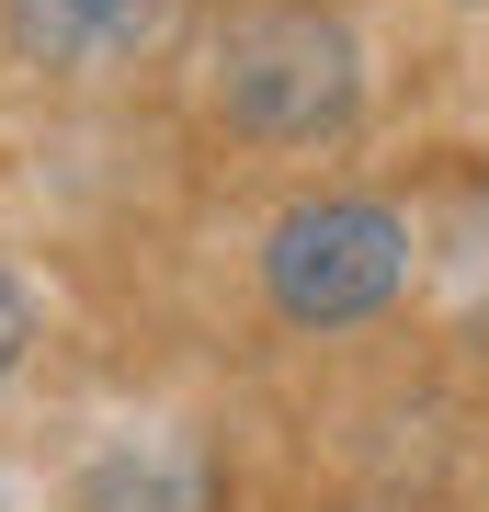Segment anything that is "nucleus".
<instances>
[{
	"instance_id": "nucleus-1",
	"label": "nucleus",
	"mask_w": 489,
	"mask_h": 512,
	"mask_svg": "<svg viewBox=\"0 0 489 512\" xmlns=\"http://www.w3.org/2000/svg\"><path fill=\"white\" fill-rule=\"evenodd\" d=\"M194 92L239 148L308 160V148H342L364 126V35L330 0H239L205 35Z\"/></svg>"
},
{
	"instance_id": "nucleus-2",
	"label": "nucleus",
	"mask_w": 489,
	"mask_h": 512,
	"mask_svg": "<svg viewBox=\"0 0 489 512\" xmlns=\"http://www.w3.org/2000/svg\"><path fill=\"white\" fill-rule=\"evenodd\" d=\"M251 274H262L273 330H296V342H342V330H376L421 285V228H410L399 194L330 183V194H296L285 217L262 228Z\"/></svg>"
},
{
	"instance_id": "nucleus-3",
	"label": "nucleus",
	"mask_w": 489,
	"mask_h": 512,
	"mask_svg": "<svg viewBox=\"0 0 489 512\" xmlns=\"http://www.w3.org/2000/svg\"><path fill=\"white\" fill-rule=\"evenodd\" d=\"M182 0H0V57L46 92H103L171 46Z\"/></svg>"
},
{
	"instance_id": "nucleus-4",
	"label": "nucleus",
	"mask_w": 489,
	"mask_h": 512,
	"mask_svg": "<svg viewBox=\"0 0 489 512\" xmlns=\"http://www.w3.org/2000/svg\"><path fill=\"white\" fill-rule=\"evenodd\" d=\"M217 501H228L217 456L182 433H126L69 478V512H217Z\"/></svg>"
},
{
	"instance_id": "nucleus-5",
	"label": "nucleus",
	"mask_w": 489,
	"mask_h": 512,
	"mask_svg": "<svg viewBox=\"0 0 489 512\" xmlns=\"http://www.w3.org/2000/svg\"><path fill=\"white\" fill-rule=\"evenodd\" d=\"M23 365H35V296H23L12 274H0V387H12Z\"/></svg>"
},
{
	"instance_id": "nucleus-6",
	"label": "nucleus",
	"mask_w": 489,
	"mask_h": 512,
	"mask_svg": "<svg viewBox=\"0 0 489 512\" xmlns=\"http://www.w3.org/2000/svg\"><path fill=\"white\" fill-rule=\"evenodd\" d=\"M455 12H489V0H455Z\"/></svg>"
}]
</instances>
